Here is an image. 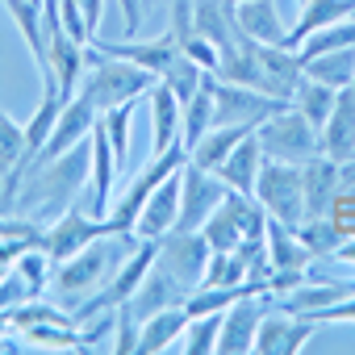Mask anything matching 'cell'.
Masks as SVG:
<instances>
[{
	"label": "cell",
	"instance_id": "cell-1",
	"mask_svg": "<svg viewBox=\"0 0 355 355\" xmlns=\"http://www.w3.org/2000/svg\"><path fill=\"white\" fill-rule=\"evenodd\" d=\"M88 138H92V134H88ZM88 171H92V142H80V146H71L67 155H59V159L34 167V171L26 175V184L17 189V197H13L9 209H21V214L38 218V222L46 226V222H55L67 205H76V201L88 193Z\"/></svg>",
	"mask_w": 355,
	"mask_h": 355
},
{
	"label": "cell",
	"instance_id": "cell-2",
	"mask_svg": "<svg viewBox=\"0 0 355 355\" xmlns=\"http://www.w3.org/2000/svg\"><path fill=\"white\" fill-rule=\"evenodd\" d=\"M159 80L130 63V59H117V55H101L96 46H88V71H84V92L92 96V105L105 113V109H117V105H138Z\"/></svg>",
	"mask_w": 355,
	"mask_h": 355
},
{
	"label": "cell",
	"instance_id": "cell-3",
	"mask_svg": "<svg viewBox=\"0 0 355 355\" xmlns=\"http://www.w3.org/2000/svg\"><path fill=\"white\" fill-rule=\"evenodd\" d=\"M189 159V150L175 142L171 150H159V155H150L146 163H142V171L134 175V180H121V189H117V197H113V205H109V214H105V222H109V230L117 234V239H125V234H134V222H138V214H142V205H146V197L167 180V175L175 171Z\"/></svg>",
	"mask_w": 355,
	"mask_h": 355
},
{
	"label": "cell",
	"instance_id": "cell-4",
	"mask_svg": "<svg viewBox=\"0 0 355 355\" xmlns=\"http://www.w3.org/2000/svg\"><path fill=\"white\" fill-rule=\"evenodd\" d=\"M113 243L117 234H105L96 243H88L84 251H76L71 259L55 263V276H51V288L67 301V305H84L92 293L105 288L109 280V263H113Z\"/></svg>",
	"mask_w": 355,
	"mask_h": 355
},
{
	"label": "cell",
	"instance_id": "cell-5",
	"mask_svg": "<svg viewBox=\"0 0 355 355\" xmlns=\"http://www.w3.org/2000/svg\"><path fill=\"white\" fill-rule=\"evenodd\" d=\"M255 197L268 209V218L284 222V226H301L305 214V171L301 163H284V159H263L259 180H255Z\"/></svg>",
	"mask_w": 355,
	"mask_h": 355
},
{
	"label": "cell",
	"instance_id": "cell-6",
	"mask_svg": "<svg viewBox=\"0 0 355 355\" xmlns=\"http://www.w3.org/2000/svg\"><path fill=\"white\" fill-rule=\"evenodd\" d=\"M255 138L263 146L268 159H284V163H309L313 155H322V142H318V130L301 117V109L284 105L276 109L272 117H263L255 125Z\"/></svg>",
	"mask_w": 355,
	"mask_h": 355
},
{
	"label": "cell",
	"instance_id": "cell-7",
	"mask_svg": "<svg viewBox=\"0 0 355 355\" xmlns=\"http://www.w3.org/2000/svg\"><path fill=\"white\" fill-rule=\"evenodd\" d=\"M226 193L230 189L222 184L218 171L184 159V167H180V222H175V230H201L209 222V214L226 201Z\"/></svg>",
	"mask_w": 355,
	"mask_h": 355
},
{
	"label": "cell",
	"instance_id": "cell-8",
	"mask_svg": "<svg viewBox=\"0 0 355 355\" xmlns=\"http://www.w3.org/2000/svg\"><path fill=\"white\" fill-rule=\"evenodd\" d=\"M105 234H113L105 218H96V214H88V209H80V205H67L55 222H46V230H42V251H46L55 263H63V259H71L76 251H84L88 243H96V239H105Z\"/></svg>",
	"mask_w": 355,
	"mask_h": 355
},
{
	"label": "cell",
	"instance_id": "cell-9",
	"mask_svg": "<svg viewBox=\"0 0 355 355\" xmlns=\"http://www.w3.org/2000/svg\"><path fill=\"white\" fill-rule=\"evenodd\" d=\"M288 101H276L268 92H255L247 84H230L214 76V125H259L263 117H272L276 109H284Z\"/></svg>",
	"mask_w": 355,
	"mask_h": 355
},
{
	"label": "cell",
	"instance_id": "cell-10",
	"mask_svg": "<svg viewBox=\"0 0 355 355\" xmlns=\"http://www.w3.org/2000/svg\"><path fill=\"white\" fill-rule=\"evenodd\" d=\"M209 243H205V234L201 230H171V234H163L159 239V255H155V263L167 272V276H175L189 293L201 284V276H205V263H209Z\"/></svg>",
	"mask_w": 355,
	"mask_h": 355
},
{
	"label": "cell",
	"instance_id": "cell-11",
	"mask_svg": "<svg viewBox=\"0 0 355 355\" xmlns=\"http://www.w3.org/2000/svg\"><path fill=\"white\" fill-rule=\"evenodd\" d=\"M276 305L272 293L263 288H251L243 293L226 313H222V330H218V351L222 355H243V351H255V334H259V322L263 313Z\"/></svg>",
	"mask_w": 355,
	"mask_h": 355
},
{
	"label": "cell",
	"instance_id": "cell-12",
	"mask_svg": "<svg viewBox=\"0 0 355 355\" xmlns=\"http://www.w3.org/2000/svg\"><path fill=\"white\" fill-rule=\"evenodd\" d=\"M96 117H101V109L92 105V96H88L84 88H80L76 96H67V101H63V113H59V121H55V130H51V142L42 146V155L34 159V167H42V163H51V159L67 155L71 146L88 142ZM34 167H30V171H34Z\"/></svg>",
	"mask_w": 355,
	"mask_h": 355
},
{
	"label": "cell",
	"instance_id": "cell-13",
	"mask_svg": "<svg viewBox=\"0 0 355 355\" xmlns=\"http://www.w3.org/2000/svg\"><path fill=\"white\" fill-rule=\"evenodd\" d=\"M318 322L313 318H301V313H288L280 305H272L259 322V334H255V351L259 355H297L309 338H313Z\"/></svg>",
	"mask_w": 355,
	"mask_h": 355
},
{
	"label": "cell",
	"instance_id": "cell-14",
	"mask_svg": "<svg viewBox=\"0 0 355 355\" xmlns=\"http://www.w3.org/2000/svg\"><path fill=\"white\" fill-rule=\"evenodd\" d=\"M88 46H96L101 55H117V59H130L138 67H146L155 80L180 59V42H175V34H159V38H125V42H105V38H92Z\"/></svg>",
	"mask_w": 355,
	"mask_h": 355
},
{
	"label": "cell",
	"instance_id": "cell-15",
	"mask_svg": "<svg viewBox=\"0 0 355 355\" xmlns=\"http://www.w3.org/2000/svg\"><path fill=\"white\" fill-rule=\"evenodd\" d=\"M180 167H175L167 180L146 197V205H142V214L134 222V234L138 239H163V234L175 230V222H180Z\"/></svg>",
	"mask_w": 355,
	"mask_h": 355
},
{
	"label": "cell",
	"instance_id": "cell-16",
	"mask_svg": "<svg viewBox=\"0 0 355 355\" xmlns=\"http://www.w3.org/2000/svg\"><path fill=\"white\" fill-rule=\"evenodd\" d=\"M318 142H322V155L334 159L338 167L347 159H355V84L338 88V101H334V109H330Z\"/></svg>",
	"mask_w": 355,
	"mask_h": 355
},
{
	"label": "cell",
	"instance_id": "cell-17",
	"mask_svg": "<svg viewBox=\"0 0 355 355\" xmlns=\"http://www.w3.org/2000/svg\"><path fill=\"white\" fill-rule=\"evenodd\" d=\"M142 101H146V113H150V155L171 150L175 142H180V109H184L180 96L159 80Z\"/></svg>",
	"mask_w": 355,
	"mask_h": 355
},
{
	"label": "cell",
	"instance_id": "cell-18",
	"mask_svg": "<svg viewBox=\"0 0 355 355\" xmlns=\"http://www.w3.org/2000/svg\"><path fill=\"white\" fill-rule=\"evenodd\" d=\"M184 297H189V288L175 280V276H167L159 263L142 276V284L134 288V297L125 301L130 309H134V318L138 322H146L150 313H159V309H171V305H184Z\"/></svg>",
	"mask_w": 355,
	"mask_h": 355
},
{
	"label": "cell",
	"instance_id": "cell-19",
	"mask_svg": "<svg viewBox=\"0 0 355 355\" xmlns=\"http://www.w3.org/2000/svg\"><path fill=\"white\" fill-rule=\"evenodd\" d=\"M230 9H234L239 30L251 42H263V46H280L284 42L288 26H284V13H280L276 0H239V5H230Z\"/></svg>",
	"mask_w": 355,
	"mask_h": 355
},
{
	"label": "cell",
	"instance_id": "cell-20",
	"mask_svg": "<svg viewBox=\"0 0 355 355\" xmlns=\"http://www.w3.org/2000/svg\"><path fill=\"white\" fill-rule=\"evenodd\" d=\"M305 171V214L309 218H326L338 189H343V167L326 155H313L309 163H301Z\"/></svg>",
	"mask_w": 355,
	"mask_h": 355
},
{
	"label": "cell",
	"instance_id": "cell-21",
	"mask_svg": "<svg viewBox=\"0 0 355 355\" xmlns=\"http://www.w3.org/2000/svg\"><path fill=\"white\" fill-rule=\"evenodd\" d=\"M263 146H259V138H255V130L230 150V159L218 167V175H222V184L226 189H234V193H251L255 197V180H259V167H263Z\"/></svg>",
	"mask_w": 355,
	"mask_h": 355
},
{
	"label": "cell",
	"instance_id": "cell-22",
	"mask_svg": "<svg viewBox=\"0 0 355 355\" xmlns=\"http://www.w3.org/2000/svg\"><path fill=\"white\" fill-rule=\"evenodd\" d=\"M189 326V309L184 305H171V309H159L142 322V334H138V351L142 355H159V351H175Z\"/></svg>",
	"mask_w": 355,
	"mask_h": 355
},
{
	"label": "cell",
	"instance_id": "cell-23",
	"mask_svg": "<svg viewBox=\"0 0 355 355\" xmlns=\"http://www.w3.org/2000/svg\"><path fill=\"white\" fill-rule=\"evenodd\" d=\"M263 243H268V263H272V272H288V268H309V263H313V255H309V247L297 239V230L284 226V222H276V218H268Z\"/></svg>",
	"mask_w": 355,
	"mask_h": 355
},
{
	"label": "cell",
	"instance_id": "cell-24",
	"mask_svg": "<svg viewBox=\"0 0 355 355\" xmlns=\"http://www.w3.org/2000/svg\"><path fill=\"white\" fill-rule=\"evenodd\" d=\"M251 134V125H209L205 134H201V142L189 150V159L197 163V167H209V171H218L226 159H230V150L243 142Z\"/></svg>",
	"mask_w": 355,
	"mask_h": 355
},
{
	"label": "cell",
	"instance_id": "cell-25",
	"mask_svg": "<svg viewBox=\"0 0 355 355\" xmlns=\"http://www.w3.org/2000/svg\"><path fill=\"white\" fill-rule=\"evenodd\" d=\"M0 5L9 9V17H13L17 34L26 38V46H30V55H34L38 71H46V30H42V5H38V0H0Z\"/></svg>",
	"mask_w": 355,
	"mask_h": 355
},
{
	"label": "cell",
	"instance_id": "cell-26",
	"mask_svg": "<svg viewBox=\"0 0 355 355\" xmlns=\"http://www.w3.org/2000/svg\"><path fill=\"white\" fill-rule=\"evenodd\" d=\"M209 125H214V76H209L205 88H201L193 101H184V109H180V146L193 150Z\"/></svg>",
	"mask_w": 355,
	"mask_h": 355
},
{
	"label": "cell",
	"instance_id": "cell-27",
	"mask_svg": "<svg viewBox=\"0 0 355 355\" xmlns=\"http://www.w3.org/2000/svg\"><path fill=\"white\" fill-rule=\"evenodd\" d=\"M334 101H338V88H330V84H322V80H301V88H297V96H293V109H301V117L322 134V125H326V117H330V109H334Z\"/></svg>",
	"mask_w": 355,
	"mask_h": 355
},
{
	"label": "cell",
	"instance_id": "cell-28",
	"mask_svg": "<svg viewBox=\"0 0 355 355\" xmlns=\"http://www.w3.org/2000/svg\"><path fill=\"white\" fill-rule=\"evenodd\" d=\"M247 280H251V263H247V255L239 247L234 251H209L201 284H209V288H234V284H247Z\"/></svg>",
	"mask_w": 355,
	"mask_h": 355
},
{
	"label": "cell",
	"instance_id": "cell-29",
	"mask_svg": "<svg viewBox=\"0 0 355 355\" xmlns=\"http://www.w3.org/2000/svg\"><path fill=\"white\" fill-rule=\"evenodd\" d=\"M305 76H309V80H322V84H330V88L355 84V46H347V51H326V55L309 59V63H305Z\"/></svg>",
	"mask_w": 355,
	"mask_h": 355
},
{
	"label": "cell",
	"instance_id": "cell-30",
	"mask_svg": "<svg viewBox=\"0 0 355 355\" xmlns=\"http://www.w3.org/2000/svg\"><path fill=\"white\" fill-rule=\"evenodd\" d=\"M209 76H214V71L197 67V63H193V59H189V55L180 51V59H175V63H171V67H167V71H163L159 80H163V84H167V88H171L175 96H180V105H184V101H193V96H197V92L205 88V80H209Z\"/></svg>",
	"mask_w": 355,
	"mask_h": 355
},
{
	"label": "cell",
	"instance_id": "cell-31",
	"mask_svg": "<svg viewBox=\"0 0 355 355\" xmlns=\"http://www.w3.org/2000/svg\"><path fill=\"white\" fill-rule=\"evenodd\" d=\"M218 330H222V313H201V318H189L180 343L175 351H189V355H214L218 351Z\"/></svg>",
	"mask_w": 355,
	"mask_h": 355
},
{
	"label": "cell",
	"instance_id": "cell-32",
	"mask_svg": "<svg viewBox=\"0 0 355 355\" xmlns=\"http://www.w3.org/2000/svg\"><path fill=\"white\" fill-rule=\"evenodd\" d=\"M130 121H134V105H117V109L101 113V125H105L109 146H113L117 167H121V180H125V171H130Z\"/></svg>",
	"mask_w": 355,
	"mask_h": 355
},
{
	"label": "cell",
	"instance_id": "cell-33",
	"mask_svg": "<svg viewBox=\"0 0 355 355\" xmlns=\"http://www.w3.org/2000/svg\"><path fill=\"white\" fill-rule=\"evenodd\" d=\"M297 239L309 247V255H313V259L334 255V251L343 247V230H338L330 218H305V222L297 226Z\"/></svg>",
	"mask_w": 355,
	"mask_h": 355
},
{
	"label": "cell",
	"instance_id": "cell-34",
	"mask_svg": "<svg viewBox=\"0 0 355 355\" xmlns=\"http://www.w3.org/2000/svg\"><path fill=\"white\" fill-rule=\"evenodd\" d=\"M21 150H26V125H17L5 109H0V180L17 171Z\"/></svg>",
	"mask_w": 355,
	"mask_h": 355
},
{
	"label": "cell",
	"instance_id": "cell-35",
	"mask_svg": "<svg viewBox=\"0 0 355 355\" xmlns=\"http://www.w3.org/2000/svg\"><path fill=\"white\" fill-rule=\"evenodd\" d=\"M26 280H30V288H34V297H42L46 288H51V276H55V259L42 251V247H30V251H21V259L13 263Z\"/></svg>",
	"mask_w": 355,
	"mask_h": 355
},
{
	"label": "cell",
	"instance_id": "cell-36",
	"mask_svg": "<svg viewBox=\"0 0 355 355\" xmlns=\"http://www.w3.org/2000/svg\"><path fill=\"white\" fill-rule=\"evenodd\" d=\"M138 334H142V322L134 318V309L130 305H117L113 309V343H109V351L138 355Z\"/></svg>",
	"mask_w": 355,
	"mask_h": 355
},
{
	"label": "cell",
	"instance_id": "cell-37",
	"mask_svg": "<svg viewBox=\"0 0 355 355\" xmlns=\"http://www.w3.org/2000/svg\"><path fill=\"white\" fill-rule=\"evenodd\" d=\"M180 51L197 63V67H205V71H214L218 76V67H222V51L209 42V38H201V34H193L189 42H180Z\"/></svg>",
	"mask_w": 355,
	"mask_h": 355
},
{
	"label": "cell",
	"instance_id": "cell-38",
	"mask_svg": "<svg viewBox=\"0 0 355 355\" xmlns=\"http://www.w3.org/2000/svg\"><path fill=\"white\" fill-rule=\"evenodd\" d=\"M59 26L76 38V42H92V30H88V17H84V9L76 5V0H59Z\"/></svg>",
	"mask_w": 355,
	"mask_h": 355
},
{
	"label": "cell",
	"instance_id": "cell-39",
	"mask_svg": "<svg viewBox=\"0 0 355 355\" xmlns=\"http://www.w3.org/2000/svg\"><path fill=\"white\" fill-rule=\"evenodd\" d=\"M318 326H343V322H355V293L351 297H343V301H334V305H326V309H318V313H309Z\"/></svg>",
	"mask_w": 355,
	"mask_h": 355
},
{
	"label": "cell",
	"instance_id": "cell-40",
	"mask_svg": "<svg viewBox=\"0 0 355 355\" xmlns=\"http://www.w3.org/2000/svg\"><path fill=\"white\" fill-rule=\"evenodd\" d=\"M76 5L84 9L88 30H92V38H96V34H101V21H105V0H76Z\"/></svg>",
	"mask_w": 355,
	"mask_h": 355
},
{
	"label": "cell",
	"instance_id": "cell-41",
	"mask_svg": "<svg viewBox=\"0 0 355 355\" xmlns=\"http://www.w3.org/2000/svg\"><path fill=\"white\" fill-rule=\"evenodd\" d=\"M121 13H125V38H134L142 26V5L138 0H121Z\"/></svg>",
	"mask_w": 355,
	"mask_h": 355
},
{
	"label": "cell",
	"instance_id": "cell-42",
	"mask_svg": "<svg viewBox=\"0 0 355 355\" xmlns=\"http://www.w3.org/2000/svg\"><path fill=\"white\" fill-rule=\"evenodd\" d=\"M334 259H338V263H351V268H355V239H351V243L343 239V247L334 251Z\"/></svg>",
	"mask_w": 355,
	"mask_h": 355
},
{
	"label": "cell",
	"instance_id": "cell-43",
	"mask_svg": "<svg viewBox=\"0 0 355 355\" xmlns=\"http://www.w3.org/2000/svg\"><path fill=\"white\" fill-rule=\"evenodd\" d=\"M343 184H351V189H355V159H347V163H343Z\"/></svg>",
	"mask_w": 355,
	"mask_h": 355
},
{
	"label": "cell",
	"instance_id": "cell-44",
	"mask_svg": "<svg viewBox=\"0 0 355 355\" xmlns=\"http://www.w3.org/2000/svg\"><path fill=\"white\" fill-rule=\"evenodd\" d=\"M9 330H13V318H9V309H5V313H0V338H5Z\"/></svg>",
	"mask_w": 355,
	"mask_h": 355
},
{
	"label": "cell",
	"instance_id": "cell-45",
	"mask_svg": "<svg viewBox=\"0 0 355 355\" xmlns=\"http://www.w3.org/2000/svg\"><path fill=\"white\" fill-rule=\"evenodd\" d=\"M9 268H13V263H5V259H0V280H5V272H9Z\"/></svg>",
	"mask_w": 355,
	"mask_h": 355
},
{
	"label": "cell",
	"instance_id": "cell-46",
	"mask_svg": "<svg viewBox=\"0 0 355 355\" xmlns=\"http://www.w3.org/2000/svg\"><path fill=\"white\" fill-rule=\"evenodd\" d=\"M226 5H239V0H226Z\"/></svg>",
	"mask_w": 355,
	"mask_h": 355
},
{
	"label": "cell",
	"instance_id": "cell-47",
	"mask_svg": "<svg viewBox=\"0 0 355 355\" xmlns=\"http://www.w3.org/2000/svg\"><path fill=\"white\" fill-rule=\"evenodd\" d=\"M301 5H305V0H297V9H301Z\"/></svg>",
	"mask_w": 355,
	"mask_h": 355
},
{
	"label": "cell",
	"instance_id": "cell-48",
	"mask_svg": "<svg viewBox=\"0 0 355 355\" xmlns=\"http://www.w3.org/2000/svg\"><path fill=\"white\" fill-rule=\"evenodd\" d=\"M38 5H42V0H38Z\"/></svg>",
	"mask_w": 355,
	"mask_h": 355
},
{
	"label": "cell",
	"instance_id": "cell-49",
	"mask_svg": "<svg viewBox=\"0 0 355 355\" xmlns=\"http://www.w3.org/2000/svg\"><path fill=\"white\" fill-rule=\"evenodd\" d=\"M351 17H355V13H351Z\"/></svg>",
	"mask_w": 355,
	"mask_h": 355
}]
</instances>
